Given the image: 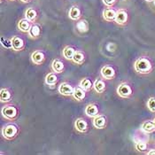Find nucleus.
I'll return each instance as SVG.
<instances>
[{
  "mask_svg": "<svg viewBox=\"0 0 155 155\" xmlns=\"http://www.w3.org/2000/svg\"><path fill=\"white\" fill-rule=\"evenodd\" d=\"M134 69L140 74H150L153 70V64L148 58L140 57L135 61Z\"/></svg>",
  "mask_w": 155,
  "mask_h": 155,
  "instance_id": "nucleus-1",
  "label": "nucleus"
},
{
  "mask_svg": "<svg viewBox=\"0 0 155 155\" xmlns=\"http://www.w3.org/2000/svg\"><path fill=\"white\" fill-rule=\"evenodd\" d=\"M19 133V128L13 124V123H8L5 126L3 127L1 134L3 137L6 140H12L14 139Z\"/></svg>",
  "mask_w": 155,
  "mask_h": 155,
  "instance_id": "nucleus-2",
  "label": "nucleus"
},
{
  "mask_svg": "<svg viewBox=\"0 0 155 155\" xmlns=\"http://www.w3.org/2000/svg\"><path fill=\"white\" fill-rule=\"evenodd\" d=\"M1 114L5 119L8 120H13L18 116V109L12 105H7L2 108Z\"/></svg>",
  "mask_w": 155,
  "mask_h": 155,
  "instance_id": "nucleus-3",
  "label": "nucleus"
},
{
  "mask_svg": "<svg viewBox=\"0 0 155 155\" xmlns=\"http://www.w3.org/2000/svg\"><path fill=\"white\" fill-rule=\"evenodd\" d=\"M116 92L117 95L119 96L121 98H128L132 95L133 93V90H132L131 86L127 83H121L119 84V86L116 89Z\"/></svg>",
  "mask_w": 155,
  "mask_h": 155,
  "instance_id": "nucleus-4",
  "label": "nucleus"
},
{
  "mask_svg": "<svg viewBox=\"0 0 155 155\" xmlns=\"http://www.w3.org/2000/svg\"><path fill=\"white\" fill-rule=\"evenodd\" d=\"M100 74L101 76L105 79V80H113L114 79L115 77V74H116V72L115 69L112 67V66H109V65H105L101 70H100Z\"/></svg>",
  "mask_w": 155,
  "mask_h": 155,
  "instance_id": "nucleus-5",
  "label": "nucleus"
},
{
  "mask_svg": "<svg viewBox=\"0 0 155 155\" xmlns=\"http://www.w3.org/2000/svg\"><path fill=\"white\" fill-rule=\"evenodd\" d=\"M30 59L31 61L34 65H41L44 63V61L45 60V54L43 51L41 50H36L34 51L32 53H31V56H30Z\"/></svg>",
  "mask_w": 155,
  "mask_h": 155,
  "instance_id": "nucleus-6",
  "label": "nucleus"
},
{
  "mask_svg": "<svg viewBox=\"0 0 155 155\" xmlns=\"http://www.w3.org/2000/svg\"><path fill=\"white\" fill-rule=\"evenodd\" d=\"M107 120L104 114H97L93 118V120H92L93 127L97 130L105 129L107 127Z\"/></svg>",
  "mask_w": 155,
  "mask_h": 155,
  "instance_id": "nucleus-7",
  "label": "nucleus"
},
{
  "mask_svg": "<svg viewBox=\"0 0 155 155\" xmlns=\"http://www.w3.org/2000/svg\"><path fill=\"white\" fill-rule=\"evenodd\" d=\"M128 18H129V15H128L127 11L124 9H120L118 11H116L114 22L120 26H124L128 22Z\"/></svg>",
  "mask_w": 155,
  "mask_h": 155,
  "instance_id": "nucleus-8",
  "label": "nucleus"
},
{
  "mask_svg": "<svg viewBox=\"0 0 155 155\" xmlns=\"http://www.w3.org/2000/svg\"><path fill=\"white\" fill-rule=\"evenodd\" d=\"M10 42H11V45H12V49L15 51H21L25 47V42L21 36H12Z\"/></svg>",
  "mask_w": 155,
  "mask_h": 155,
  "instance_id": "nucleus-9",
  "label": "nucleus"
},
{
  "mask_svg": "<svg viewBox=\"0 0 155 155\" xmlns=\"http://www.w3.org/2000/svg\"><path fill=\"white\" fill-rule=\"evenodd\" d=\"M60 94L62 96H65V97H70L73 95V92H74V88L71 86V84H69L68 83H62L60 84L59 86V89H58Z\"/></svg>",
  "mask_w": 155,
  "mask_h": 155,
  "instance_id": "nucleus-10",
  "label": "nucleus"
},
{
  "mask_svg": "<svg viewBox=\"0 0 155 155\" xmlns=\"http://www.w3.org/2000/svg\"><path fill=\"white\" fill-rule=\"evenodd\" d=\"M89 125L86 120L84 118H78L74 121V129L79 133H85L88 130Z\"/></svg>",
  "mask_w": 155,
  "mask_h": 155,
  "instance_id": "nucleus-11",
  "label": "nucleus"
},
{
  "mask_svg": "<svg viewBox=\"0 0 155 155\" xmlns=\"http://www.w3.org/2000/svg\"><path fill=\"white\" fill-rule=\"evenodd\" d=\"M98 112H99L98 107L94 103H91V104L87 105L85 109H84L85 114L90 118H94L95 116H97L98 114Z\"/></svg>",
  "mask_w": 155,
  "mask_h": 155,
  "instance_id": "nucleus-12",
  "label": "nucleus"
},
{
  "mask_svg": "<svg viewBox=\"0 0 155 155\" xmlns=\"http://www.w3.org/2000/svg\"><path fill=\"white\" fill-rule=\"evenodd\" d=\"M103 14V19L108 21V22H112V21H114L115 20V16H116V11L111 7L109 8H106L104 9V11L102 12Z\"/></svg>",
  "mask_w": 155,
  "mask_h": 155,
  "instance_id": "nucleus-13",
  "label": "nucleus"
},
{
  "mask_svg": "<svg viewBox=\"0 0 155 155\" xmlns=\"http://www.w3.org/2000/svg\"><path fill=\"white\" fill-rule=\"evenodd\" d=\"M51 68L52 72L56 73V74H60V73H63L64 69H65V66H64V63L59 59H55V60H52L51 64Z\"/></svg>",
  "mask_w": 155,
  "mask_h": 155,
  "instance_id": "nucleus-14",
  "label": "nucleus"
},
{
  "mask_svg": "<svg viewBox=\"0 0 155 155\" xmlns=\"http://www.w3.org/2000/svg\"><path fill=\"white\" fill-rule=\"evenodd\" d=\"M31 21H29L28 19L24 18L19 21V22L17 24V28L18 29L22 32V33H28L29 29H30V27H31Z\"/></svg>",
  "mask_w": 155,
  "mask_h": 155,
  "instance_id": "nucleus-15",
  "label": "nucleus"
},
{
  "mask_svg": "<svg viewBox=\"0 0 155 155\" xmlns=\"http://www.w3.org/2000/svg\"><path fill=\"white\" fill-rule=\"evenodd\" d=\"M72 96L76 101H83L86 97V91L80 86H76L74 88V92Z\"/></svg>",
  "mask_w": 155,
  "mask_h": 155,
  "instance_id": "nucleus-16",
  "label": "nucleus"
},
{
  "mask_svg": "<svg viewBox=\"0 0 155 155\" xmlns=\"http://www.w3.org/2000/svg\"><path fill=\"white\" fill-rule=\"evenodd\" d=\"M41 35V27L40 25L37 23H34L31 25L30 29L28 31V36L29 37L33 38V39H36L38 38Z\"/></svg>",
  "mask_w": 155,
  "mask_h": 155,
  "instance_id": "nucleus-17",
  "label": "nucleus"
},
{
  "mask_svg": "<svg viewBox=\"0 0 155 155\" xmlns=\"http://www.w3.org/2000/svg\"><path fill=\"white\" fill-rule=\"evenodd\" d=\"M81 10L78 6L76 5H73L70 7L69 11H68V17L71 19L72 21H77L80 19L81 17Z\"/></svg>",
  "mask_w": 155,
  "mask_h": 155,
  "instance_id": "nucleus-18",
  "label": "nucleus"
},
{
  "mask_svg": "<svg viewBox=\"0 0 155 155\" xmlns=\"http://www.w3.org/2000/svg\"><path fill=\"white\" fill-rule=\"evenodd\" d=\"M12 96V92L6 89V88H2L0 91V100L2 103H8L11 101Z\"/></svg>",
  "mask_w": 155,
  "mask_h": 155,
  "instance_id": "nucleus-19",
  "label": "nucleus"
},
{
  "mask_svg": "<svg viewBox=\"0 0 155 155\" xmlns=\"http://www.w3.org/2000/svg\"><path fill=\"white\" fill-rule=\"evenodd\" d=\"M93 89H94V91H95L97 93L101 94L107 89L106 83L103 80H101V79H97L95 82H94V84H93Z\"/></svg>",
  "mask_w": 155,
  "mask_h": 155,
  "instance_id": "nucleus-20",
  "label": "nucleus"
},
{
  "mask_svg": "<svg viewBox=\"0 0 155 155\" xmlns=\"http://www.w3.org/2000/svg\"><path fill=\"white\" fill-rule=\"evenodd\" d=\"M72 61L76 64V65H83L84 62H85V55H84V52L80 51H75L74 54V57L72 59Z\"/></svg>",
  "mask_w": 155,
  "mask_h": 155,
  "instance_id": "nucleus-21",
  "label": "nucleus"
},
{
  "mask_svg": "<svg viewBox=\"0 0 155 155\" xmlns=\"http://www.w3.org/2000/svg\"><path fill=\"white\" fill-rule=\"evenodd\" d=\"M75 52V50L74 48L72 47L70 45H68L63 49L62 51V56L63 58H65L66 60H72L73 57H74V54Z\"/></svg>",
  "mask_w": 155,
  "mask_h": 155,
  "instance_id": "nucleus-22",
  "label": "nucleus"
},
{
  "mask_svg": "<svg viewBox=\"0 0 155 155\" xmlns=\"http://www.w3.org/2000/svg\"><path fill=\"white\" fill-rule=\"evenodd\" d=\"M45 84L48 86H54L58 83V76L56 74V73L52 72V73H49L47 75L45 76Z\"/></svg>",
  "mask_w": 155,
  "mask_h": 155,
  "instance_id": "nucleus-23",
  "label": "nucleus"
},
{
  "mask_svg": "<svg viewBox=\"0 0 155 155\" xmlns=\"http://www.w3.org/2000/svg\"><path fill=\"white\" fill-rule=\"evenodd\" d=\"M141 130L145 133H153V131H155V126L153 120L143 121L141 125Z\"/></svg>",
  "mask_w": 155,
  "mask_h": 155,
  "instance_id": "nucleus-24",
  "label": "nucleus"
},
{
  "mask_svg": "<svg viewBox=\"0 0 155 155\" xmlns=\"http://www.w3.org/2000/svg\"><path fill=\"white\" fill-rule=\"evenodd\" d=\"M76 29L78 32L84 34L89 30V23L86 20H80L76 23Z\"/></svg>",
  "mask_w": 155,
  "mask_h": 155,
  "instance_id": "nucleus-25",
  "label": "nucleus"
},
{
  "mask_svg": "<svg viewBox=\"0 0 155 155\" xmlns=\"http://www.w3.org/2000/svg\"><path fill=\"white\" fill-rule=\"evenodd\" d=\"M36 17H37V12H36V9L32 8V7H29L26 10L25 12V18L28 19L29 21L31 22H34L36 20Z\"/></svg>",
  "mask_w": 155,
  "mask_h": 155,
  "instance_id": "nucleus-26",
  "label": "nucleus"
},
{
  "mask_svg": "<svg viewBox=\"0 0 155 155\" xmlns=\"http://www.w3.org/2000/svg\"><path fill=\"white\" fill-rule=\"evenodd\" d=\"M79 86L83 88L85 91H90L93 88V84L89 78H84L80 81Z\"/></svg>",
  "mask_w": 155,
  "mask_h": 155,
  "instance_id": "nucleus-27",
  "label": "nucleus"
},
{
  "mask_svg": "<svg viewBox=\"0 0 155 155\" xmlns=\"http://www.w3.org/2000/svg\"><path fill=\"white\" fill-rule=\"evenodd\" d=\"M135 147H136L137 151L142 153V152H144L147 149V143H145V142H143V141H138V142L136 143Z\"/></svg>",
  "mask_w": 155,
  "mask_h": 155,
  "instance_id": "nucleus-28",
  "label": "nucleus"
},
{
  "mask_svg": "<svg viewBox=\"0 0 155 155\" xmlns=\"http://www.w3.org/2000/svg\"><path fill=\"white\" fill-rule=\"evenodd\" d=\"M146 107H147V108H148L151 112L155 113V97H150V98L147 100Z\"/></svg>",
  "mask_w": 155,
  "mask_h": 155,
  "instance_id": "nucleus-29",
  "label": "nucleus"
},
{
  "mask_svg": "<svg viewBox=\"0 0 155 155\" xmlns=\"http://www.w3.org/2000/svg\"><path fill=\"white\" fill-rule=\"evenodd\" d=\"M116 49H117V45L114 43H109V44H107V50L108 51H110V52L115 51Z\"/></svg>",
  "mask_w": 155,
  "mask_h": 155,
  "instance_id": "nucleus-30",
  "label": "nucleus"
},
{
  "mask_svg": "<svg viewBox=\"0 0 155 155\" xmlns=\"http://www.w3.org/2000/svg\"><path fill=\"white\" fill-rule=\"evenodd\" d=\"M117 0H102L103 4L107 7H113Z\"/></svg>",
  "mask_w": 155,
  "mask_h": 155,
  "instance_id": "nucleus-31",
  "label": "nucleus"
},
{
  "mask_svg": "<svg viewBox=\"0 0 155 155\" xmlns=\"http://www.w3.org/2000/svg\"><path fill=\"white\" fill-rule=\"evenodd\" d=\"M147 154L148 155H155V149H152V150H150V151L147 153Z\"/></svg>",
  "mask_w": 155,
  "mask_h": 155,
  "instance_id": "nucleus-32",
  "label": "nucleus"
},
{
  "mask_svg": "<svg viewBox=\"0 0 155 155\" xmlns=\"http://www.w3.org/2000/svg\"><path fill=\"white\" fill-rule=\"evenodd\" d=\"M20 1H21L22 3H28V2H30L31 0H20Z\"/></svg>",
  "mask_w": 155,
  "mask_h": 155,
  "instance_id": "nucleus-33",
  "label": "nucleus"
},
{
  "mask_svg": "<svg viewBox=\"0 0 155 155\" xmlns=\"http://www.w3.org/2000/svg\"><path fill=\"white\" fill-rule=\"evenodd\" d=\"M145 1H147V2H153V0H145Z\"/></svg>",
  "mask_w": 155,
  "mask_h": 155,
  "instance_id": "nucleus-34",
  "label": "nucleus"
},
{
  "mask_svg": "<svg viewBox=\"0 0 155 155\" xmlns=\"http://www.w3.org/2000/svg\"><path fill=\"white\" fill-rule=\"evenodd\" d=\"M153 124H154V126H155V118L153 120Z\"/></svg>",
  "mask_w": 155,
  "mask_h": 155,
  "instance_id": "nucleus-35",
  "label": "nucleus"
},
{
  "mask_svg": "<svg viewBox=\"0 0 155 155\" xmlns=\"http://www.w3.org/2000/svg\"><path fill=\"white\" fill-rule=\"evenodd\" d=\"M153 5H155V0H153Z\"/></svg>",
  "mask_w": 155,
  "mask_h": 155,
  "instance_id": "nucleus-36",
  "label": "nucleus"
},
{
  "mask_svg": "<svg viewBox=\"0 0 155 155\" xmlns=\"http://www.w3.org/2000/svg\"><path fill=\"white\" fill-rule=\"evenodd\" d=\"M10 1H14V0H10Z\"/></svg>",
  "mask_w": 155,
  "mask_h": 155,
  "instance_id": "nucleus-37",
  "label": "nucleus"
}]
</instances>
